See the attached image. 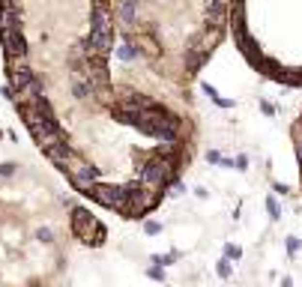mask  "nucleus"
I'll use <instances>...</instances> for the list:
<instances>
[{"label": "nucleus", "mask_w": 302, "mask_h": 287, "mask_svg": "<svg viewBox=\"0 0 302 287\" xmlns=\"http://www.w3.org/2000/svg\"><path fill=\"white\" fill-rule=\"evenodd\" d=\"M227 18L257 72L302 87V0H230Z\"/></svg>", "instance_id": "f257e3e1"}]
</instances>
